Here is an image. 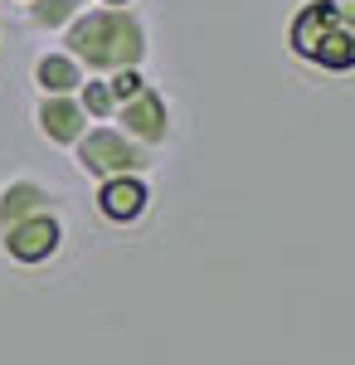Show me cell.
<instances>
[{
  "instance_id": "cell-1",
  "label": "cell",
  "mask_w": 355,
  "mask_h": 365,
  "mask_svg": "<svg viewBox=\"0 0 355 365\" xmlns=\"http://www.w3.org/2000/svg\"><path fill=\"white\" fill-rule=\"evenodd\" d=\"M146 20L137 10H83L73 25L63 29V54L78 58L88 78H112L122 68H141L146 58Z\"/></svg>"
},
{
  "instance_id": "cell-2",
  "label": "cell",
  "mask_w": 355,
  "mask_h": 365,
  "mask_svg": "<svg viewBox=\"0 0 355 365\" xmlns=\"http://www.w3.org/2000/svg\"><path fill=\"white\" fill-rule=\"evenodd\" d=\"M287 49L321 68V73H355V25L336 20L321 0H307L292 25H287Z\"/></svg>"
},
{
  "instance_id": "cell-3",
  "label": "cell",
  "mask_w": 355,
  "mask_h": 365,
  "mask_svg": "<svg viewBox=\"0 0 355 365\" xmlns=\"http://www.w3.org/2000/svg\"><path fill=\"white\" fill-rule=\"evenodd\" d=\"M73 161H78V170L93 175L98 185H103V180H117V175H146V170L156 166V156L141 151L137 141H127L112 122L83 132V141L73 146Z\"/></svg>"
},
{
  "instance_id": "cell-4",
  "label": "cell",
  "mask_w": 355,
  "mask_h": 365,
  "mask_svg": "<svg viewBox=\"0 0 355 365\" xmlns=\"http://www.w3.org/2000/svg\"><path fill=\"white\" fill-rule=\"evenodd\" d=\"M112 127H117L127 141H137L141 151L156 156L165 141H170V98H165L156 83H146L137 98H127V103L117 108Z\"/></svg>"
},
{
  "instance_id": "cell-5",
  "label": "cell",
  "mask_w": 355,
  "mask_h": 365,
  "mask_svg": "<svg viewBox=\"0 0 355 365\" xmlns=\"http://www.w3.org/2000/svg\"><path fill=\"white\" fill-rule=\"evenodd\" d=\"M0 249H5V258H15L25 268H39V263L58 258V249H63V215L49 210V215H34V220L0 229Z\"/></svg>"
},
{
  "instance_id": "cell-6",
  "label": "cell",
  "mask_w": 355,
  "mask_h": 365,
  "mask_svg": "<svg viewBox=\"0 0 355 365\" xmlns=\"http://www.w3.org/2000/svg\"><path fill=\"white\" fill-rule=\"evenodd\" d=\"M151 210V185L146 175H117V180H103L98 185V215L108 225H137L141 215Z\"/></svg>"
},
{
  "instance_id": "cell-7",
  "label": "cell",
  "mask_w": 355,
  "mask_h": 365,
  "mask_svg": "<svg viewBox=\"0 0 355 365\" xmlns=\"http://www.w3.org/2000/svg\"><path fill=\"white\" fill-rule=\"evenodd\" d=\"M49 210H58V195L34 175H15V180L0 185V229L34 220V215H49Z\"/></svg>"
},
{
  "instance_id": "cell-8",
  "label": "cell",
  "mask_w": 355,
  "mask_h": 365,
  "mask_svg": "<svg viewBox=\"0 0 355 365\" xmlns=\"http://www.w3.org/2000/svg\"><path fill=\"white\" fill-rule=\"evenodd\" d=\"M34 127H39V137L49 141V146H68V151H73L93 122L83 117L78 98H39V108H34Z\"/></svg>"
},
{
  "instance_id": "cell-9",
  "label": "cell",
  "mask_w": 355,
  "mask_h": 365,
  "mask_svg": "<svg viewBox=\"0 0 355 365\" xmlns=\"http://www.w3.org/2000/svg\"><path fill=\"white\" fill-rule=\"evenodd\" d=\"M83 83H88V73L78 68L73 54L49 49V54L34 58V88H39V98H78Z\"/></svg>"
},
{
  "instance_id": "cell-10",
  "label": "cell",
  "mask_w": 355,
  "mask_h": 365,
  "mask_svg": "<svg viewBox=\"0 0 355 365\" xmlns=\"http://www.w3.org/2000/svg\"><path fill=\"white\" fill-rule=\"evenodd\" d=\"M83 15V0H29L25 5V20L44 34H63Z\"/></svg>"
},
{
  "instance_id": "cell-11",
  "label": "cell",
  "mask_w": 355,
  "mask_h": 365,
  "mask_svg": "<svg viewBox=\"0 0 355 365\" xmlns=\"http://www.w3.org/2000/svg\"><path fill=\"white\" fill-rule=\"evenodd\" d=\"M78 108H83V117H88L93 127L112 122V117H117V98H112L108 78H88V83L78 88Z\"/></svg>"
},
{
  "instance_id": "cell-12",
  "label": "cell",
  "mask_w": 355,
  "mask_h": 365,
  "mask_svg": "<svg viewBox=\"0 0 355 365\" xmlns=\"http://www.w3.org/2000/svg\"><path fill=\"white\" fill-rule=\"evenodd\" d=\"M108 88H112V98H117V108H122L127 98H137L141 88H146V73H141V68H122V73L108 78Z\"/></svg>"
},
{
  "instance_id": "cell-13",
  "label": "cell",
  "mask_w": 355,
  "mask_h": 365,
  "mask_svg": "<svg viewBox=\"0 0 355 365\" xmlns=\"http://www.w3.org/2000/svg\"><path fill=\"white\" fill-rule=\"evenodd\" d=\"M103 10H137V0H98Z\"/></svg>"
},
{
  "instance_id": "cell-14",
  "label": "cell",
  "mask_w": 355,
  "mask_h": 365,
  "mask_svg": "<svg viewBox=\"0 0 355 365\" xmlns=\"http://www.w3.org/2000/svg\"><path fill=\"white\" fill-rule=\"evenodd\" d=\"M25 5H29V0H25Z\"/></svg>"
}]
</instances>
